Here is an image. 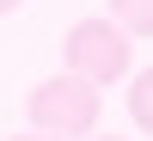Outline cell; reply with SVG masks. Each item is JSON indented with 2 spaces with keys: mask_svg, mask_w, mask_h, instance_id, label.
I'll return each instance as SVG.
<instances>
[{
  "mask_svg": "<svg viewBox=\"0 0 153 141\" xmlns=\"http://www.w3.org/2000/svg\"><path fill=\"white\" fill-rule=\"evenodd\" d=\"M61 61H68V74H80L104 92V86L135 74V37L117 19H74L61 37Z\"/></svg>",
  "mask_w": 153,
  "mask_h": 141,
  "instance_id": "1",
  "label": "cell"
},
{
  "mask_svg": "<svg viewBox=\"0 0 153 141\" xmlns=\"http://www.w3.org/2000/svg\"><path fill=\"white\" fill-rule=\"evenodd\" d=\"M98 110H104V98H98L92 80H80V74H49V80L31 86V98H25V117H31V129L68 141V135H92L98 129Z\"/></svg>",
  "mask_w": 153,
  "mask_h": 141,
  "instance_id": "2",
  "label": "cell"
},
{
  "mask_svg": "<svg viewBox=\"0 0 153 141\" xmlns=\"http://www.w3.org/2000/svg\"><path fill=\"white\" fill-rule=\"evenodd\" d=\"M129 117H135V129L153 135V68L129 74Z\"/></svg>",
  "mask_w": 153,
  "mask_h": 141,
  "instance_id": "3",
  "label": "cell"
},
{
  "mask_svg": "<svg viewBox=\"0 0 153 141\" xmlns=\"http://www.w3.org/2000/svg\"><path fill=\"white\" fill-rule=\"evenodd\" d=\"M110 19L129 37H153V0H110Z\"/></svg>",
  "mask_w": 153,
  "mask_h": 141,
  "instance_id": "4",
  "label": "cell"
},
{
  "mask_svg": "<svg viewBox=\"0 0 153 141\" xmlns=\"http://www.w3.org/2000/svg\"><path fill=\"white\" fill-rule=\"evenodd\" d=\"M6 141H55V135H43V129H25V135H6Z\"/></svg>",
  "mask_w": 153,
  "mask_h": 141,
  "instance_id": "5",
  "label": "cell"
},
{
  "mask_svg": "<svg viewBox=\"0 0 153 141\" xmlns=\"http://www.w3.org/2000/svg\"><path fill=\"white\" fill-rule=\"evenodd\" d=\"M6 12H19V0H0V19H6Z\"/></svg>",
  "mask_w": 153,
  "mask_h": 141,
  "instance_id": "6",
  "label": "cell"
},
{
  "mask_svg": "<svg viewBox=\"0 0 153 141\" xmlns=\"http://www.w3.org/2000/svg\"><path fill=\"white\" fill-rule=\"evenodd\" d=\"M92 141H129V135H92Z\"/></svg>",
  "mask_w": 153,
  "mask_h": 141,
  "instance_id": "7",
  "label": "cell"
}]
</instances>
